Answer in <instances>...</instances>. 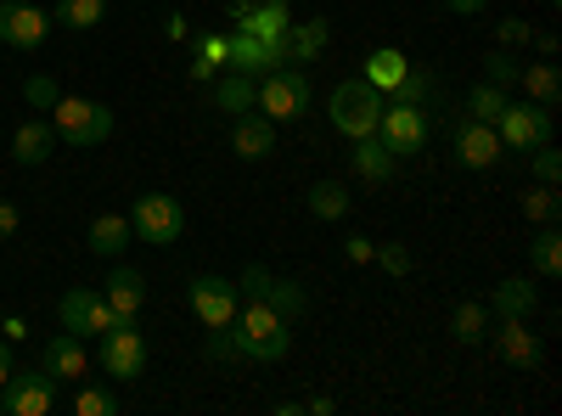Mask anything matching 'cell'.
Listing matches in <instances>:
<instances>
[{"instance_id":"cell-1","label":"cell","mask_w":562,"mask_h":416,"mask_svg":"<svg viewBox=\"0 0 562 416\" xmlns=\"http://www.w3.org/2000/svg\"><path fill=\"white\" fill-rule=\"evenodd\" d=\"M231 338H237V355L243 360H259V366H276L281 355L293 349V321L276 315L265 299H248L231 321Z\"/></svg>"},{"instance_id":"cell-2","label":"cell","mask_w":562,"mask_h":416,"mask_svg":"<svg viewBox=\"0 0 562 416\" xmlns=\"http://www.w3.org/2000/svg\"><path fill=\"white\" fill-rule=\"evenodd\" d=\"M326 119L344 142H360V135H378V119H383V90L366 85V79H344L333 85V97H326Z\"/></svg>"},{"instance_id":"cell-3","label":"cell","mask_w":562,"mask_h":416,"mask_svg":"<svg viewBox=\"0 0 562 416\" xmlns=\"http://www.w3.org/2000/svg\"><path fill=\"white\" fill-rule=\"evenodd\" d=\"M130 231H135V243L175 248V243L186 237V209H180V198H169V192H140L135 209H130Z\"/></svg>"},{"instance_id":"cell-4","label":"cell","mask_w":562,"mask_h":416,"mask_svg":"<svg viewBox=\"0 0 562 416\" xmlns=\"http://www.w3.org/2000/svg\"><path fill=\"white\" fill-rule=\"evenodd\" d=\"M52 130H57V142H68V147H102L113 135V108L90 102V97H63L52 108Z\"/></svg>"},{"instance_id":"cell-5","label":"cell","mask_w":562,"mask_h":416,"mask_svg":"<svg viewBox=\"0 0 562 416\" xmlns=\"http://www.w3.org/2000/svg\"><path fill=\"white\" fill-rule=\"evenodd\" d=\"M315 102V90H310V74L304 68H270L259 79V113L270 124H288V119H304Z\"/></svg>"},{"instance_id":"cell-6","label":"cell","mask_w":562,"mask_h":416,"mask_svg":"<svg viewBox=\"0 0 562 416\" xmlns=\"http://www.w3.org/2000/svg\"><path fill=\"white\" fill-rule=\"evenodd\" d=\"M102 372L113 378V383H130V378H140L147 372V338H140V327H135V315H119L113 327L102 333Z\"/></svg>"},{"instance_id":"cell-7","label":"cell","mask_w":562,"mask_h":416,"mask_svg":"<svg viewBox=\"0 0 562 416\" xmlns=\"http://www.w3.org/2000/svg\"><path fill=\"white\" fill-rule=\"evenodd\" d=\"M378 142H383L394 158H416V153H428V142H434L428 108H400V102H383V119H378Z\"/></svg>"},{"instance_id":"cell-8","label":"cell","mask_w":562,"mask_h":416,"mask_svg":"<svg viewBox=\"0 0 562 416\" xmlns=\"http://www.w3.org/2000/svg\"><path fill=\"white\" fill-rule=\"evenodd\" d=\"M495 135L506 153H535L540 142H551V108H535V102H506L501 119H495Z\"/></svg>"},{"instance_id":"cell-9","label":"cell","mask_w":562,"mask_h":416,"mask_svg":"<svg viewBox=\"0 0 562 416\" xmlns=\"http://www.w3.org/2000/svg\"><path fill=\"white\" fill-rule=\"evenodd\" d=\"M490 338H495L501 360L518 366V372H535V366L546 360V344H540V333L529 327V315H495V321H490Z\"/></svg>"},{"instance_id":"cell-10","label":"cell","mask_w":562,"mask_h":416,"mask_svg":"<svg viewBox=\"0 0 562 416\" xmlns=\"http://www.w3.org/2000/svg\"><path fill=\"white\" fill-rule=\"evenodd\" d=\"M57 315H63V333H74V338H102V333L113 327V321H119V310H113L102 293H90V288L63 293Z\"/></svg>"},{"instance_id":"cell-11","label":"cell","mask_w":562,"mask_h":416,"mask_svg":"<svg viewBox=\"0 0 562 416\" xmlns=\"http://www.w3.org/2000/svg\"><path fill=\"white\" fill-rule=\"evenodd\" d=\"M237 310H243L237 282H225V276H198L192 282V315L203 321V327H231Z\"/></svg>"},{"instance_id":"cell-12","label":"cell","mask_w":562,"mask_h":416,"mask_svg":"<svg viewBox=\"0 0 562 416\" xmlns=\"http://www.w3.org/2000/svg\"><path fill=\"white\" fill-rule=\"evenodd\" d=\"M45 34H52V12L29 7V0H0V40L12 52H34V45H45Z\"/></svg>"},{"instance_id":"cell-13","label":"cell","mask_w":562,"mask_h":416,"mask_svg":"<svg viewBox=\"0 0 562 416\" xmlns=\"http://www.w3.org/2000/svg\"><path fill=\"white\" fill-rule=\"evenodd\" d=\"M450 147H456V164L461 169H490V164H501V135H495V124H484V119H461L456 124V135H450Z\"/></svg>"},{"instance_id":"cell-14","label":"cell","mask_w":562,"mask_h":416,"mask_svg":"<svg viewBox=\"0 0 562 416\" xmlns=\"http://www.w3.org/2000/svg\"><path fill=\"white\" fill-rule=\"evenodd\" d=\"M7 416H45L57 405V378H45V372H18L12 366V378H7Z\"/></svg>"},{"instance_id":"cell-15","label":"cell","mask_w":562,"mask_h":416,"mask_svg":"<svg viewBox=\"0 0 562 416\" xmlns=\"http://www.w3.org/2000/svg\"><path fill=\"white\" fill-rule=\"evenodd\" d=\"M231 153H237L243 164H265L276 153V124L254 108V113H237L231 119Z\"/></svg>"},{"instance_id":"cell-16","label":"cell","mask_w":562,"mask_h":416,"mask_svg":"<svg viewBox=\"0 0 562 416\" xmlns=\"http://www.w3.org/2000/svg\"><path fill=\"white\" fill-rule=\"evenodd\" d=\"M85 366H90V355H85V338H74V333H57L40 349V372L57 378V383H79Z\"/></svg>"},{"instance_id":"cell-17","label":"cell","mask_w":562,"mask_h":416,"mask_svg":"<svg viewBox=\"0 0 562 416\" xmlns=\"http://www.w3.org/2000/svg\"><path fill=\"white\" fill-rule=\"evenodd\" d=\"M293 23V7L288 0H248V7L237 12V29L254 34V40H281Z\"/></svg>"},{"instance_id":"cell-18","label":"cell","mask_w":562,"mask_h":416,"mask_svg":"<svg viewBox=\"0 0 562 416\" xmlns=\"http://www.w3.org/2000/svg\"><path fill=\"white\" fill-rule=\"evenodd\" d=\"M355 153H349V164H355V175L366 180V187H389V180H394V153L378 142V135H360V142H349Z\"/></svg>"},{"instance_id":"cell-19","label":"cell","mask_w":562,"mask_h":416,"mask_svg":"<svg viewBox=\"0 0 562 416\" xmlns=\"http://www.w3.org/2000/svg\"><path fill=\"white\" fill-rule=\"evenodd\" d=\"M288 68L293 63H321V52L333 45V29H326V18H310V23H288Z\"/></svg>"},{"instance_id":"cell-20","label":"cell","mask_w":562,"mask_h":416,"mask_svg":"<svg viewBox=\"0 0 562 416\" xmlns=\"http://www.w3.org/2000/svg\"><path fill=\"white\" fill-rule=\"evenodd\" d=\"M52 147H57L52 119H29V124H18V135H12V158H18L23 169L45 164V158H52Z\"/></svg>"},{"instance_id":"cell-21","label":"cell","mask_w":562,"mask_h":416,"mask_svg":"<svg viewBox=\"0 0 562 416\" xmlns=\"http://www.w3.org/2000/svg\"><path fill=\"white\" fill-rule=\"evenodd\" d=\"M102 299H108L119 315H140V304H147V276H140L135 265H113Z\"/></svg>"},{"instance_id":"cell-22","label":"cell","mask_w":562,"mask_h":416,"mask_svg":"<svg viewBox=\"0 0 562 416\" xmlns=\"http://www.w3.org/2000/svg\"><path fill=\"white\" fill-rule=\"evenodd\" d=\"M90 254H102V259H119L130 243H135V231H130V220L124 214H97L90 220Z\"/></svg>"},{"instance_id":"cell-23","label":"cell","mask_w":562,"mask_h":416,"mask_svg":"<svg viewBox=\"0 0 562 416\" xmlns=\"http://www.w3.org/2000/svg\"><path fill=\"white\" fill-rule=\"evenodd\" d=\"M518 85H524V97H529L535 108H557V102H562V74H557V63H524V68H518Z\"/></svg>"},{"instance_id":"cell-24","label":"cell","mask_w":562,"mask_h":416,"mask_svg":"<svg viewBox=\"0 0 562 416\" xmlns=\"http://www.w3.org/2000/svg\"><path fill=\"white\" fill-rule=\"evenodd\" d=\"M214 108L220 113H254L259 108V79H248V74H225V79H214Z\"/></svg>"},{"instance_id":"cell-25","label":"cell","mask_w":562,"mask_h":416,"mask_svg":"<svg viewBox=\"0 0 562 416\" xmlns=\"http://www.w3.org/2000/svg\"><path fill=\"white\" fill-rule=\"evenodd\" d=\"M405 74H411V57L400 52V45H378V52L366 57V74H360V79H366V85H378L383 97H389V90H394Z\"/></svg>"},{"instance_id":"cell-26","label":"cell","mask_w":562,"mask_h":416,"mask_svg":"<svg viewBox=\"0 0 562 416\" xmlns=\"http://www.w3.org/2000/svg\"><path fill=\"white\" fill-rule=\"evenodd\" d=\"M490 321H495V315H490L484 299H461L456 315H450V338H456V344H484V338H490Z\"/></svg>"},{"instance_id":"cell-27","label":"cell","mask_w":562,"mask_h":416,"mask_svg":"<svg viewBox=\"0 0 562 416\" xmlns=\"http://www.w3.org/2000/svg\"><path fill=\"white\" fill-rule=\"evenodd\" d=\"M535 288H529V276H506V282H495L490 293V315H535Z\"/></svg>"},{"instance_id":"cell-28","label":"cell","mask_w":562,"mask_h":416,"mask_svg":"<svg viewBox=\"0 0 562 416\" xmlns=\"http://www.w3.org/2000/svg\"><path fill=\"white\" fill-rule=\"evenodd\" d=\"M434 97H439V74H434V68H411V74L389 90L383 102H400V108H428Z\"/></svg>"},{"instance_id":"cell-29","label":"cell","mask_w":562,"mask_h":416,"mask_svg":"<svg viewBox=\"0 0 562 416\" xmlns=\"http://www.w3.org/2000/svg\"><path fill=\"white\" fill-rule=\"evenodd\" d=\"M304 209L315 220H344L349 214V187H344V180H315V187L304 192Z\"/></svg>"},{"instance_id":"cell-30","label":"cell","mask_w":562,"mask_h":416,"mask_svg":"<svg viewBox=\"0 0 562 416\" xmlns=\"http://www.w3.org/2000/svg\"><path fill=\"white\" fill-rule=\"evenodd\" d=\"M225 52H231L225 34H198V40H192V79L209 85L214 74H225Z\"/></svg>"},{"instance_id":"cell-31","label":"cell","mask_w":562,"mask_h":416,"mask_svg":"<svg viewBox=\"0 0 562 416\" xmlns=\"http://www.w3.org/2000/svg\"><path fill=\"white\" fill-rule=\"evenodd\" d=\"M265 304H270L276 315L299 321V315L310 310V293H304V282H293V276H270V288H265Z\"/></svg>"},{"instance_id":"cell-32","label":"cell","mask_w":562,"mask_h":416,"mask_svg":"<svg viewBox=\"0 0 562 416\" xmlns=\"http://www.w3.org/2000/svg\"><path fill=\"white\" fill-rule=\"evenodd\" d=\"M108 18V0H57V12H52V23H63V29H97Z\"/></svg>"},{"instance_id":"cell-33","label":"cell","mask_w":562,"mask_h":416,"mask_svg":"<svg viewBox=\"0 0 562 416\" xmlns=\"http://www.w3.org/2000/svg\"><path fill=\"white\" fill-rule=\"evenodd\" d=\"M535 270L546 276V282H557V276H562V231H557V220L540 225V237H535Z\"/></svg>"},{"instance_id":"cell-34","label":"cell","mask_w":562,"mask_h":416,"mask_svg":"<svg viewBox=\"0 0 562 416\" xmlns=\"http://www.w3.org/2000/svg\"><path fill=\"white\" fill-rule=\"evenodd\" d=\"M506 102H512V97H506V90H501V85H490V79H479V85H473V97H467V119H484V124H495Z\"/></svg>"},{"instance_id":"cell-35","label":"cell","mask_w":562,"mask_h":416,"mask_svg":"<svg viewBox=\"0 0 562 416\" xmlns=\"http://www.w3.org/2000/svg\"><path fill=\"white\" fill-rule=\"evenodd\" d=\"M74 416H119V394L113 389H74Z\"/></svg>"},{"instance_id":"cell-36","label":"cell","mask_w":562,"mask_h":416,"mask_svg":"<svg viewBox=\"0 0 562 416\" xmlns=\"http://www.w3.org/2000/svg\"><path fill=\"white\" fill-rule=\"evenodd\" d=\"M562 214V198H557V187H535V192H524V220H535V225H551Z\"/></svg>"},{"instance_id":"cell-37","label":"cell","mask_w":562,"mask_h":416,"mask_svg":"<svg viewBox=\"0 0 562 416\" xmlns=\"http://www.w3.org/2000/svg\"><path fill=\"white\" fill-rule=\"evenodd\" d=\"M23 102H29L34 113H52V108L63 102V90H57V79H52V74H29V85H23Z\"/></svg>"},{"instance_id":"cell-38","label":"cell","mask_w":562,"mask_h":416,"mask_svg":"<svg viewBox=\"0 0 562 416\" xmlns=\"http://www.w3.org/2000/svg\"><path fill=\"white\" fill-rule=\"evenodd\" d=\"M518 68H524V63L512 57L506 45H495V52L484 57V79H490V85H501V90H512V85H518Z\"/></svg>"},{"instance_id":"cell-39","label":"cell","mask_w":562,"mask_h":416,"mask_svg":"<svg viewBox=\"0 0 562 416\" xmlns=\"http://www.w3.org/2000/svg\"><path fill=\"white\" fill-rule=\"evenodd\" d=\"M535 175H540V187H557V180H562V158H557L551 142L535 147Z\"/></svg>"},{"instance_id":"cell-40","label":"cell","mask_w":562,"mask_h":416,"mask_svg":"<svg viewBox=\"0 0 562 416\" xmlns=\"http://www.w3.org/2000/svg\"><path fill=\"white\" fill-rule=\"evenodd\" d=\"M371 259H378L389 276H411V265H416V259H411V248H400V243H383V248L371 254Z\"/></svg>"},{"instance_id":"cell-41","label":"cell","mask_w":562,"mask_h":416,"mask_svg":"<svg viewBox=\"0 0 562 416\" xmlns=\"http://www.w3.org/2000/svg\"><path fill=\"white\" fill-rule=\"evenodd\" d=\"M203 349H209V360H243V355H237V338H231V327H209V344H203Z\"/></svg>"},{"instance_id":"cell-42","label":"cell","mask_w":562,"mask_h":416,"mask_svg":"<svg viewBox=\"0 0 562 416\" xmlns=\"http://www.w3.org/2000/svg\"><path fill=\"white\" fill-rule=\"evenodd\" d=\"M495 34H501V45H529V40H535V29H529L524 18H501Z\"/></svg>"},{"instance_id":"cell-43","label":"cell","mask_w":562,"mask_h":416,"mask_svg":"<svg viewBox=\"0 0 562 416\" xmlns=\"http://www.w3.org/2000/svg\"><path fill=\"white\" fill-rule=\"evenodd\" d=\"M265 288H270V270H265V265H248L243 282H237V293H243V299H265Z\"/></svg>"},{"instance_id":"cell-44","label":"cell","mask_w":562,"mask_h":416,"mask_svg":"<svg viewBox=\"0 0 562 416\" xmlns=\"http://www.w3.org/2000/svg\"><path fill=\"white\" fill-rule=\"evenodd\" d=\"M18 225H23L18 203H7V198H0V243H12V237H18Z\"/></svg>"},{"instance_id":"cell-45","label":"cell","mask_w":562,"mask_h":416,"mask_svg":"<svg viewBox=\"0 0 562 416\" xmlns=\"http://www.w3.org/2000/svg\"><path fill=\"white\" fill-rule=\"evenodd\" d=\"M344 254H349V265H371L378 243H371V237H349V243H344Z\"/></svg>"},{"instance_id":"cell-46","label":"cell","mask_w":562,"mask_h":416,"mask_svg":"<svg viewBox=\"0 0 562 416\" xmlns=\"http://www.w3.org/2000/svg\"><path fill=\"white\" fill-rule=\"evenodd\" d=\"M445 7H450L456 18H479V12L490 7V0H445Z\"/></svg>"},{"instance_id":"cell-47","label":"cell","mask_w":562,"mask_h":416,"mask_svg":"<svg viewBox=\"0 0 562 416\" xmlns=\"http://www.w3.org/2000/svg\"><path fill=\"white\" fill-rule=\"evenodd\" d=\"M535 52H540V57H557V34H551V29L535 34Z\"/></svg>"},{"instance_id":"cell-48","label":"cell","mask_w":562,"mask_h":416,"mask_svg":"<svg viewBox=\"0 0 562 416\" xmlns=\"http://www.w3.org/2000/svg\"><path fill=\"white\" fill-rule=\"evenodd\" d=\"M164 34H169V40H186V18L169 12V18H164Z\"/></svg>"},{"instance_id":"cell-49","label":"cell","mask_w":562,"mask_h":416,"mask_svg":"<svg viewBox=\"0 0 562 416\" xmlns=\"http://www.w3.org/2000/svg\"><path fill=\"white\" fill-rule=\"evenodd\" d=\"M7 378H12V349L0 344V389H7Z\"/></svg>"},{"instance_id":"cell-50","label":"cell","mask_w":562,"mask_h":416,"mask_svg":"<svg viewBox=\"0 0 562 416\" xmlns=\"http://www.w3.org/2000/svg\"><path fill=\"white\" fill-rule=\"evenodd\" d=\"M0 416H7V400H0Z\"/></svg>"}]
</instances>
